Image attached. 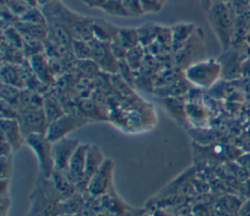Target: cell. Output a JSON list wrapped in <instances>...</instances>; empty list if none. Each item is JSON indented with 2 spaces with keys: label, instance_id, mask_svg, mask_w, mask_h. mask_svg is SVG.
<instances>
[{
  "label": "cell",
  "instance_id": "1",
  "mask_svg": "<svg viewBox=\"0 0 250 216\" xmlns=\"http://www.w3.org/2000/svg\"><path fill=\"white\" fill-rule=\"evenodd\" d=\"M204 12L209 26L221 46L222 52L227 51L230 48L235 30L236 12L230 0L216 2Z\"/></svg>",
  "mask_w": 250,
  "mask_h": 216
},
{
  "label": "cell",
  "instance_id": "2",
  "mask_svg": "<svg viewBox=\"0 0 250 216\" xmlns=\"http://www.w3.org/2000/svg\"><path fill=\"white\" fill-rule=\"evenodd\" d=\"M30 205L26 216H58L62 198L50 178L38 174L29 196Z\"/></svg>",
  "mask_w": 250,
  "mask_h": 216
},
{
  "label": "cell",
  "instance_id": "3",
  "mask_svg": "<svg viewBox=\"0 0 250 216\" xmlns=\"http://www.w3.org/2000/svg\"><path fill=\"white\" fill-rule=\"evenodd\" d=\"M24 143L35 153L40 172L44 177L50 178L54 170L53 143L47 138L46 134H30L24 138Z\"/></svg>",
  "mask_w": 250,
  "mask_h": 216
},
{
  "label": "cell",
  "instance_id": "4",
  "mask_svg": "<svg viewBox=\"0 0 250 216\" xmlns=\"http://www.w3.org/2000/svg\"><path fill=\"white\" fill-rule=\"evenodd\" d=\"M18 120L24 138L30 134H46L48 120L42 106L21 108Z\"/></svg>",
  "mask_w": 250,
  "mask_h": 216
},
{
  "label": "cell",
  "instance_id": "5",
  "mask_svg": "<svg viewBox=\"0 0 250 216\" xmlns=\"http://www.w3.org/2000/svg\"><path fill=\"white\" fill-rule=\"evenodd\" d=\"M221 71V65L214 60H204L189 65L186 69L187 79L197 86H208Z\"/></svg>",
  "mask_w": 250,
  "mask_h": 216
},
{
  "label": "cell",
  "instance_id": "6",
  "mask_svg": "<svg viewBox=\"0 0 250 216\" xmlns=\"http://www.w3.org/2000/svg\"><path fill=\"white\" fill-rule=\"evenodd\" d=\"M113 174V163L110 159L105 158L102 166L89 179L86 191L92 196H101L105 194L111 186Z\"/></svg>",
  "mask_w": 250,
  "mask_h": 216
},
{
  "label": "cell",
  "instance_id": "7",
  "mask_svg": "<svg viewBox=\"0 0 250 216\" xmlns=\"http://www.w3.org/2000/svg\"><path fill=\"white\" fill-rule=\"evenodd\" d=\"M84 123L85 120L78 116L72 114H62L48 125L46 136L52 143H54L65 138L69 132L79 128Z\"/></svg>",
  "mask_w": 250,
  "mask_h": 216
},
{
  "label": "cell",
  "instance_id": "8",
  "mask_svg": "<svg viewBox=\"0 0 250 216\" xmlns=\"http://www.w3.org/2000/svg\"><path fill=\"white\" fill-rule=\"evenodd\" d=\"M88 147L89 144L80 143L78 145L69 160L66 169L69 177L74 182L77 191L82 189L86 190L87 187V182L85 180V161Z\"/></svg>",
  "mask_w": 250,
  "mask_h": 216
},
{
  "label": "cell",
  "instance_id": "9",
  "mask_svg": "<svg viewBox=\"0 0 250 216\" xmlns=\"http://www.w3.org/2000/svg\"><path fill=\"white\" fill-rule=\"evenodd\" d=\"M80 142L76 139L62 138L53 143V160L54 169L66 171L69 160Z\"/></svg>",
  "mask_w": 250,
  "mask_h": 216
},
{
  "label": "cell",
  "instance_id": "10",
  "mask_svg": "<svg viewBox=\"0 0 250 216\" xmlns=\"http://www.w3.org/2000/svg\"><path fill=\"white\" fill-rule=\"evenodd\" d=\"M1 139L6 141L13 151L19 150L24 143V136L22 134L20 122L16 118H2L1 119Z\"/></svg>",
  "mask_w": 250,
  "mask_h": 216
},
{
  "label": "cell",
  "instance_id": "11",
  "mask_svg": "<svg viewBox=\"0 0 250 216\" xmlns=\"http://www.w3.org/2000/svg\"><path fill=\"white\" fill-rule=\"evenodd\" d=\"M50 179L53 182L56 190L58 191L62 200L71 196L76 192H78L74 182L69 177L67 171L54 169L50 176Z\"/></svg>",
  "mask_w": 250,
  "mask_h": 216
},
{
  "label": "cell",
  "instance_id": "12",
  "mask_svg": "<svg viewBox=\"0 0 250 216\" xmlns=\"http://www.w3.org/2000/svg\"><path fill=\"white\" fill-rule=\"evenodd\" d=\"M104 160L105 158L99 147L96 145H89L85 161V180L87 183L95 172L102 166Z\"/></svg>",
  "mask_w": 250,
  "mask_h": 216
},
{
  "label": "cell",
  "instance_id": "13",
  "mask_svg": "<svg viewBox=\"0 0 250 216\" xmlns=\"http://www.w3.org/2000/svg\"><path fill=\"white\" fill-rule=\"evenodd\" d=\"M2 83L15 86L17 88H21L24 84V75L18 65L6 64L2 65L1 70Z\"/></svg>",
  "mask_w": 250,
  "mask_h": 216
},
{
  "label": "cell",
  "instance_id": "14",
  "mask_svg": "<svg viewBox=\"0 0 250 216\" xmlns=\"http://www.w3.org/2000/svg\"><path fill=\"white\" fill-rule=\"evenodd\" d=\"M83 198L76 192L71 196L62 199L60 203V214H67V215H76L81 211L83 207Z\"/></svg>",
  "mask_w": 250,
  "mask_h": 216
},
{
  "label": "cell",
  "instance_id": "15",
  "mask_svg": "<svg viewBox=\"0 0 250 216\" xmlns=\"http://www.w3.org/2000/svg\"><path fill=\"white\" fill-rule=\"evenodd\" d=\"M119 45H121L125 50H131L135 48L138 44L139 33L137 29L133 28H122L117 31L115 36Z\"/></svg>",
  "mask_w": 250,
  "mask_h": 216
},
{
  "label": "cell",
  "instance_id": "16",
  "mask_svg": "<svg viewBox=\"0 0 250 216\" xmlns=\"http://www.w3.org/2000/svg\"><path fill=\"white\" fill-rule=\"evenodd\" d=\"M1 95H2V101H5L6 103L16 107L20 104L21 93L20 92V88L2 83Z\"/></svg>",
  "mask_w": 250,
  "mask_h": 216
},
{
  "label": "cell",
  "instance_id": "17",
  "mask_svg": "<svg viewBox=\"0 0 250 216\" xmlns=\"http://www.w3.org/2000/svg\"><path fill=\"white\" fill-rule=\"evenodd\" d=\"M43 108L48 120V125L63 114V112L60 109L59 106L56 103H54L53 100H46L43 104Z\"/></svg>",
  "mask_w": 250,
  "mask_h": 216
},
{
  "label": "cell",
  "instance_id": "18",
  "mask_svg": "<svg viewBox=\"0 0 250 216\" xmlns=\"http://www.w3.org/2000/svg\"><path fill=\"white\" fill-rule=\"evenodd\" d=\"M11 170L10 156H1V177L2 179H8Z\"/></svg>",
  "mask_w": 250,
  "mask_h": 216
},
{
  "label": "cell",
  "instance_id": "19",
  "mask_svg": "<svg viewBox=\"0 0 250 216\" xmlns=\"http://www.w3.org/2000/svg\"><path fill=\"white\" fill-rule=\"evenodd\" d=\"M90 8L93 7H104L109 0H82Z\"/></svg>",
  "mask_w": 250,
  "mask_h": 216
},
{
  "label": "cell",
  "instance_id": "20",
  "mask_svg": "<svg viewBox=\"0 0 250 216\" xmlns=\"http://www.w3.org/2000/svg\"><path fill=\"white\" fill-rule=\"evenodd\" d=\"M198 1H199V4H200L202 10L206 11L212 4L219 2V1H224V0H198Z\"/></svg>",
  "mask_w": 250,
  "mask_h": 216
},
{
  "label": "cell",
  "instance_id": "21",
  "mask_svg": "<svg viewBox=\"0 0 250 216\" xmlns=\"http://www.w3.org/2000/svg\"><path fill=\"white\" fill-rule=\"evenodd\" d=\"M22 1H24L26 4H28V5H30V6H36L37 4H38V2H37V0H22Z\"/></svg>",
  "mask_w": 250,
  "mask_h": 216
},
{
  "label": "cell",
  "instance_id": "22",
  "mask_svg": "<svg viewBox=\"0 0 250 216\" xmlns=\"http://www.w3.org/2000/svg\"><path fill=\"white\" fill-rule=\"evenodd\" d=\"M53 1H54V0H37L38 4H40V5H42V6H45V5H47V4H49V3L53 2Z\"/></svg>",
  "mask_w": 250,
  "mask_h": 216
},
{
  "label": "cell",
  "instance_id": "23",
  "mask_svg": "<svg viewBox=\"0 0 250 216\" xmlns=\"http://www.w3.org/2000/svg\"><path fill=\"white\" fill-rule=\"evenodd\" d=\"M58 216H76V215H67V214H59Z\"/></svg>",
  "mask_w": 250,
  "mask_h": 216
}]
</instances>
